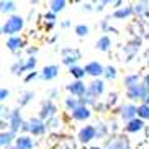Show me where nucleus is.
Wrapping results in <instances>:
<instances>
[{"label": "nucleus", "instance_id": "nucleus-1", "mask_svg": "<svg viewBox=\"0 0 149 149\" xmlns=\"http://www.w3.org/2000/svg\"><path fill=\"white\" fill-rule=\"evenodd\" d=\"M23 18L22 17H17V15H13V17H10L8 20H7V23L3 25V28H2V33L3 35H15V33H18V31L23 28Z\"/></svg>", "mask_w": 149, "mask_h": 149}, {"label": "nucleus", "instance_id": "nucleus-2", "mask_svg": "<svg viewBox=\"0 0 149 149\" xmlns=\"http://www.w3.org/2000/svg\"><path fill=\"white\" fill-rule=\"evenodd\" d=\"M80 59V53L77 51V49H72V48H66L62 49V62L64 64H67V66L74 67L72 64L74 62H77Z\"/></svg>", "mask_w": 149, "mask_h": 149}, {"label": "nucleus", "instance_id": "nucleus-3", "mask_svg": "<svg viewBox=\"0 0 149 149\" xmlns=\"http://www.w3.org/2000/svg\"><path fill=\"white\" fill-rule=\"evenodd\" d=\"M149 93V88L146 85H136L133 88H128V97L131 100H144Z\"/></svg>", "mask_w": 149, "mask_h": 149}, {"label": "nucleus", "instance_id": "nucleus-4", "mask_svg": "<svg viewBox=\"0 0 149 149\" xmlns=\"http://www.w3.org/2000/svg\"><path fill=\"white\" fill-rule=\"evenodd\" d=\"M35 66H36V59L35 57H30L26 62H17V64H13L12 66V72L13 74H22V72H25L28 69H35Z\"/></svg>", "mask_w": 149, "mask_h": 149}, {"label": "nucleus", "instance_id": "nucleus-5", "mask_svg": "<svg viewBox=\"0 0 149 149\" xmlns=\"http://www.w3.org/2000/svg\"><path fill=\"white\" fill-rule=\"evenodd\" d=\"M67 90H69L72 95H77V97H85V93L88 92V88L85 87V84H84L82 80H77V82L67 85Z\"/></svg>", "mask_w": 149, "mask_h": 149}, {"label": "nucleus", "instance_id": "nucleus-6", "mask_svg": "<svg viewBox=\"0 0 149 149\" xmlns=\"http://www.w3.org/2000/svg\"><path fill=\"white\" fill-rule=\"evenodd\" d=\"M28 130H30L33 134H43V133L46 131V125H44V121L41 118H33L28 123Z\"/></svg>", "mask_w": 149, "mask_h": 149}, {"label": "nucleus", "instance_id": "nucleus-7", "mask_svg": "<svg viewBox=\"0 0 149 149\" xmlns=\"http://www.w3.org/2000/svg\"><path fill=\"white\" fill-rule=\"evenodd\" d=\"M8 118H10V125H12V130L10 131H18L20 128H23V120L22 116H20V110H13L12 113L8 115Z\"/></svg>", "mask_w": 149, "mask_h": 149}, {"label": "nucleus", "instance_id": "nucleus-8", "mask_svg": "<svg viewBox=\"0 0 149 149\" xmlns=\"http://www.w3.org/2000/svg\"><path fill=\"white\" fill-rule=\"evenodd\" d=\"M95 136H97V128H93V126H85L79 131L80 143H88V141L93 139Z\"/></svg>", "mask_w": 149, "mask_h": 149}, {"label": "nucleus", "instance_id": "nucleus-9", "mask_svg": "<svg viewBox=\"0 0 149 149\" xmlns=\"http://www.w3.org/2000/svg\"><path fill=\"white\" fill-rule=\"evenodd\" d=\"M54 115H56V107L53 105V102H46L41 108V113H40V118L41 120H53Z\"/></svg>", "mask_w": 149, "mask_h": 149}, {"label": "nucleus", "instance_id": "nucleus-10", "mask_svg": "<svg viewBox=\"0 0 149 149\" xmlns=\"http://www.w3.org/2000/svg\"><path fill=\"white\" fill-rule=\"evenodd\" d=\"M84 69H85V74H90V75H93V77L102 75L105 72V67L102 66V64H98V62H88Z\"/></svg>", "mask_w": 149, "mask_h": 149}, {"label": "nucleus", "instance_id": "nucleus-11", "mask_svg": "<svg viewBox=\"0 0 149 149\" xmlns=\"http://www.w3.org/2000/svg\"><path fill=\"white\" fill-rule=\"evenodd\" d=\"M136 115H138V108H136V107H133V105H125L121 108V118L123 120L133 121Z\"/></svg>", "mask_w": 149, "mask_h": 149}, {"label": "nucleus", "instance_id": "nucleus-12", "mask_svg": "<svg viewBox=\"0 0 149 149\" xmlns=\"http://www.w3.org/2000/svg\"><path fill=\"white\" fill-rule=\"evenodd\" d=\"M72 113V118L74 120H87L90 116V110L87 108L85 105H80L74 110V111H70Z\"/></svg>", "mask_w": 149, "mask_h": 149}, {"label": "nucleus", "instance_id": "nucleus-13", "mask_svg": "<svg viewBox=\"0 0 149 149\" xmlns=\"http://www.w3.org/2000/svg\"><path fill=\"white\" fill-rule=\"evenodd\" d=\"M103 90H105V84L102 80H93L88 87V93H92L93 97H100L103 93Z\"/></svg>", "mask_w": 149, "mask_h": 149}, {"label": "nucleus", "instance_id": "nucleus-14", "mask_svg": "<svg viewBox=\"0 0 149 149\" xmlns=\"http://www.w3.org/2000/svg\"><path fill=\"white\" fill-rule=\"evenodd\" d=\"M15 148L17 149H33V139L30 136H20V138H17Z\"/></svg>", "mask_w": 149, "mask_h": 149}, {"label": "nucleus", "instance_id": "nucleus-15", "mask_svg": "<svg viewBox=\"0 0 149 149\" xmlns=\"http://www.w3.org/2000/svg\"><path fill=\"white\" fill-rule=\"evenodd\" d=\"M57 74H59V67L57 66H46L43 69V79H46V80L54 79Z\"/></svg>", "mask_w": 149, "mask_h": 149}, {"label": "nucleus", "instance_id": "nucleus-16", "mask_svg": "<svg viewBox=\"0 0 149 149\" xmlns=\"http://www.w3.org/2000/svg\"><path fill=\"white\" fill-rule=\"evenodd\" d=\"M143 126H144V123H143V120L134 118L133 121H130V123L126 125V131H128V133H136V131H141V130H143Z\"/></svg>", "mask_w": 149, "mask_h": 149}, {"label": "nucleus", "instance_id": "nucleus-17", "mask_svg": "<svg viewBox=\"0 0 149 149\" xmlns=\"http://www.w3.org/2000/svg\"><path fill=\"white\" fill-rule=\"evenodd\" d=\"M7 46H8L10 51H13L15 53V51H18V49L23 46V40L22 38H17V36H12V38L7 41Z\"/></svg>", "mask_w": 149, "mask_h": 149}, {"label": "nucleus", "instance_id": "nucleus-18", "mask_svg": "<svg viewBox=\"0 0 149 149\" xmlns=\"http://www.w3.org/2000/svg\"><path fill=\"white\" fill-rule=\"evenodd\" d=\"M108 149H128V141L125 138H116L108 144Z\"/></svg>", "mask_w": 149, "mask_h": 149}, {"label": "nucleus", "instance_id": "nucleus-19", "mask_svg": "<svg viewBox=\"0 0 149 149\" xmlns=\"http://www.w3.org/2000/svg\"><path fill=\"white\" fill-rule=\"evenodd\" d=\"M13 138H15V133L13 131H8V133H2V136H0V144L3 146H7V148H8L10 144H12V141H13Z\"/></svg>", "mask_w": 149, "mask_h": 149}, {"label": "nucleus", "instance_id": "nucleus-20", "mask_svg": "<svg viewBox=\"0 0 149 149\" xmlns=\"http://www.w3.org/2000/svg\"><path fill=\"white\" fill-rule=\"evenodd\" d=\"M110 46H111V40H110L108 36H102L100 40L97 41V48L100 49V51H108Z\"/></svg>", "mask_w": 149, "mask_h": 149}, {"label": "nucleus", "instance_id": "nucleus-21", "mask_svg": "<svg viewBox=\"0 0 149 149\" xmlns=\"http://www.w3.org/2000/svg\"><path fill=\"white\" fill-rule=\"evenodd\" d=\"M139 44H141V41H139V40H134V41H131V43L128 44V46H125V53H126L128 56L131 57L133 54H134L136 51L139 49Z\"/></svg>", "mask_w": 149, "mask_h": 149}, {"label": "nucleus", "instance_id": "nucleus-22", "mask_svg": "<svg viewBox=\"0 0 149 149\" xmlns=\"http://www.w3.org/2000/svg\"><path fill=\"white\" fill-rule=\"evenodd\" d=\"M133 12H134V10H133L131 7H125V8L116 10V12L113 13V17H115V18H128L130 15L133 13Z\"/></svg>", "mask_w": 149, "mask_h": 149}, {"label": "nucleus", "instance_id": "nucleus-23", "mask_svg": "<svg viewBox=\"0 0 149 149\" xmlns=\"http://www.w3.org/2000/svg\"><path fill=\"white\" fill-rule=\"evenodd\" d=\"M139 77L138 75H128V77H125V85H126V88H133L136 87V85H139Z\"/></svg>", "mask_w": 149, "mask_h": 149}, {"label": "nucleus", "instance_id": "nucleus-24", "mask_svg": "<svg viewBox=\"0 0 149 149\" xmlns=\"http://www.w3.org/2000/svg\"><path fill=\"white\" fill-rule=\"evenodd\" d=\"M64 7H66V2H64V0H54V2H51V10H53V13L61 12Z\"/></svg>", "mask_w": 149, "mask_h": 149}, {"label": "nucleus", "instance_id": "nucleus-25", "mask_svg": "<svg viewBox=\"0 0 149 149\" xmlns=\"http://www.w3.org/2000/svg\"><path fill=\"white\" fill-rule=\"evenodd\" d=\"M138 116H139L141 120H148L149 118V105L138 107Z\"/></svg>", "mask_w": 149, "mask_h": 149}, {"label": "nucleus", "instance_id": "nucleus-26", "mask_svg": "<svg viewBox=\"0 0 149 149\" xmlns=\"http://www.w3.org/2000/svg\"><path fill=\"white\" fill-rule=\"evenodd\" d=\"M70 74L74 75L75 79H82L84 75H85V69H82V67H77V66H74V67H70Z\"/></svg>", "mask_w": 149, "mask_h": 149}, {"label": "nucleus", "instance_id": "nucleus-27", "mask_svg": "<svg viewBox=\"0 0 149 149\" xmlns=\"http://www.w3.org/2000/svg\"><path fill=\"white\" fill-rule=\"evenodd\" d=\"M134 13L136 15H144L146 12H148V3L146 2H141V3H138V5H134Z\"/></svg>", "mask_w": 149, "mask_h": 149}, {"label": "nucleus", "instance_id": "nucleus-28", "mask_svg": "<svg viewBox=\"0 0 149 149\" xmlns=\"http://www.w3.org/2000/svg\"><path fill=\"white\" fill-rule=\"evenodd\" d=\"M66 107L74 111V110L77 108V107H80V103L77 102V98H72V97H70V98H67V100H66Z\"/></svg>", "mask_w": 149, "mask_h": 149}, {"label": "nucleus", "instance_id": "nucleus-29", "mask_svg": "<svg viewBox=\"0 0 149 149\" xmlns=\"http://www.w3.org/2000/svg\"><path fill=\"white\" fill-rule=\"evenodd\" d=\"M103 74H105L107 79H115V77H116V69L108 66V67H105V72H103Z\"/></svg>", "mask_w": 149, "mask_h": 149}, {"label": "nucleus", "instance_id": "nucleus-30", "mask_svg": "<svg viewBox=\"0 0 149 149\" xmlns=\"http://www.w3.org/2000/svg\"><path fill=\"white\" fill-rule=\"evenodd\" d=\"M75 33H77L79 36L88 35V26L87 25H79V26H75Z\"/></svg>", "mask_w": 149, "mask_h": 149}, {"label": "nucleus", "instance_id": "nucleus-31", "mask_svg": "<svg viewBox=\"0 0 149 149\" xmlns=\"http://www.w3.org/2000/svg\"><path fill=\"white\" fill-rule=\"evenodd\" d=\"M2 12H12L15 10V2H2Z\"/></svg>", "mask_w": 149, "mask_h": 149}, {"label": "nucleus", "instance_id": "nucleus-32", "mask_svg": "<svg viewBox=\"0 0 149 149\" xmlns=\"http://www.w3.org/2000/svg\"><path fill=\"white\" fill-rule=\"evenodd\" d=\"M33 92H26V93H23V97H22V100H20V105H26L28 102L31 100V98H33Z\"/></svg>", "mask_w": 149, "mask_h": 149}, {"label": "nucleus", "instance_id": "nucleus-33", "mask_svg": "<svg viewBox=\"0 0 149 149\" xmlns=\"http://www.w3.org/2000/svg\"><path fill=\"white\" fill-rule=\"evenodd\" d=\"M8 90H7V88H2V90H0V100H5V98H7V97H8Z\"/></svg>", "mask_w": 149, "mask_h": 149}, {"label": "nucleus", "instance_id": "nucleus-34", "mask_svg": "<svg viewBox=\"0 0 149 149\" xmlns=\"http://www.w3.org/2000/svg\"><path fill=\"white\" fill-rule=\"evenodd\" d=\"M105 131H107V130H105V126H103V125L100 126V130L97 128V134H98V136H103V134H105Z\"/></svg>", "mask_w": 149, "mask_h": 149}, {"label": "nucleus", "instance_id": "nucleus-35", "mask_svg": "<svg viewBox=\"0 0 149 149\" xmlns=\"http://www.w3.org/2000/svg\"><path fill=\"white\" fill-rule=\"evenodd\" d=\"M49 125H51V126H53V128H56L57 125H61V121H57V118H53V120H51V121H49Z\"/></svg>", "mask_w": 149, "mask_h": 149}, {"label": "nucleus", "instance_id": "nucleus-36", "mask_svg": "<svg viewBox=\"0 0 149 149\" xmlns=\"http://www.w3.org/2000/svg\"><path fill=\"white\" fill-rule=\"evenodd\" d=\"M44 18H46V20H49V22L53 23V20H54V13H53V12H51V13H46V17H44Z\"/></svg>", "mask_w": 149, "mask_h": 149}, {"label": "nucleus", "instance_id": "nucleus-37", "mask_svg": "<svg viewBox=\"0 0 149 149\" xmlns=\"http://www.w3.org/2000/svg\"><path fill=\"white\" fill-rule=\"evenodd\" d=\"M35 77H36V72H31V74L28 75V77H26V79H25V80H26V82H28V80H31V79H35Z\"/></svg>", "mask_w": 149, "mask_h": 149}, {"label": "nucleus", "instance_id": "nucleus-38", "mask_svg": "<svg viewBox=\"0 0 149 149\" xmlns=\"http://www.w3.org/2000/svg\"><path fill=\"white\" fill-rule=\"evenodd\" d=\"M144 85H146V87L149 88V74H148V75H146V77H144Z\"/></svg>", "mask_w": 149, "mask_h": 149}, {"label": "nucleus", "instance_id": "nucleus-39", "mask_svg": "<svg viewBox=\"0 0 149 149\" xmlns=\"http://www.w3.org/2000/svg\"><path fill=\"white\" fill-rule=\"evenodd\" d=\"M115 100H116V95H110V103H115Z\"/></svg>", "mask_w": 149, "mask_h": 149}, {"label": "nucleus", "instance_id": "nucleus-40", "mask_svg": "<svg viewBox=\"0 0 149 149\" xmlns=\"http://www.w3.org/2000/svg\"><path fill=\"white\" fill-rule=\"evenodd\" d=\"M144 105H149V93H148V97L144 98Z\"/></svg>", "mask_w": 149, "mask_h": 149}, {"label": "nucleus", "instance_id": "nucleus-41", "mask_svg": "<svg viewBox=\"0 0 149 149\" xmlns=\"http://www.w3.org/2000/svg\"><path fill=\"white\" fill-rule=\"evenodd\" d=\"M146 57H148V61H149V51H148V54H146Z\"/></svg>", "mask_w": 149, "mask_h": 149}, {"label": "nucleus", "instance_id": "nucleus-42", "mask_svg": "<svg viewBox=\"0 0 149 149\" xmlns=\"http://www.w3.org/2000/svg\"><path fill=\"white\" fill-rule=\"evenodd\" d=\"M7 149H17V148H7Z\"/></svg>", "mask_w": 149, "mask_h": 149}, {"label": "nucleus", "instance_id": "nucleus-43", "mask_svg": "<svg viewBox=\"0 0 149 149\" xmlns=\"http://www.w3.org/2000/svg\"><path fill=\"white\" fill-rule=\"evenodd\" d=\"M92 149H100V148H92Z\"/></svg>", "mask_w": 149, "mask_h": 149}]
</instances>
